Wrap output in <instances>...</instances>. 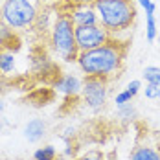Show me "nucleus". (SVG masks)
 Listing matches in <instances>:
<instances>
[{
    "label": "nucleus",
    "instance_id": "nucleus-1",
    "mask_svg": "<svg viewBox=\"0 0 160 160\" xmlns=\"http://www.w3.org/2000/svg\"><path fill=\"white\" fill-rule=\"evenodd\" d=\"M125 55H127V44L109 39L105 44L98 48L79 52L78 63L79 68L85 72V76L107 79L109 76L116 74L122 68Z\"/></svg>",
    "mask_w": 160,
    "mask_h": 160
},
{
    "label": "nucleus",
    "instance_id": "nucleus-2",
    "mask_svg": "<svg viewBox=\"0 0 160 160\" xmlns=\"http://www.w3.org/2000/svg\"><path fill=\"white\" fill-rule=\"evenodd\" d=\"M92 6L98 13L99 24L109 33L125 32L136 18L132 0H96Z\"/></svg>",
    "mask_w": 160,
    "mask_h": 160
},
{
    "label": "nucleus",
    "instance_id": "nucleus-3",
    "mask_svg": "<svg viewBox=\"0 0 160 160\" xmlns=\"http://www.w3.org/2000/svg\"><path fill=\"white\" fill-rule=\"evenodd\" d=\"M52 44L63 61H66V63L78 61L79 48L76 42V24L72 22L68 13L57 17L53 30H52Z\"/></svg>",
    "mask_w": 160,
    "mask_h": 160
},
{
    "label": "nucleus",
    "instance_id": "nucleus-4",
    "mask_svg": "<svg viewBox=\"0 0 160 160\" xmlns=\"http://www.w3.org/2000/svg\"><path fill=\"white\" fill-rule=\"evenodd\" d=\"M0 18L13 30L28 28L37 18V8L32 0H4Z\"/></svg>",
    "mask_w": 160,
    "mask_h": 160
},
{
    "label": "nucleus",
    "instance_id": "nucleus-5",
    "mask_svg": "<svg viewBox=\"0 0 160 160\" xmlns=\"http://www.w3.org/2000/svg\"><path fill=\"white\" fill-rule=\"evenodd\" d=\"M111 39V33L101 24H88V26H76V42L79 52L98 48Z\"/></svg>",
    "mask_w": 160,
    "mask_h": 160
},
{
    "label": "nucleus",
    "instance_id": "nucleus-6",
    "mask_svg": "<svg viewBox=\"0 0 160 160\" xmlns=\"http://www.w3.org/2000/svg\"><path fill=\"white\" fill-rule=\"evenodd\" d=\"M81 90H83L85 103L94 112L101 111L105 107V101H107V79L85 76V83H83Z\"/></svg>",
    "mask_w": 160,
    "mask_h": 160
},
{
    "label": "nucleus",
    "instance_id": "nucleus-7",
    "mask_svg": "<svg viewBox=\"0 0 160 160\" xmlns=\"http://www.w3.org/2000/svg\"><path fill=\"white\" fill-rule=\"evenodd\" d=\"M70 18L76 26H88V24H98L99 18H98V13L94 9V6H78V8H72L70 9Z\"/></svg>",
    "mask_w": 160,
    "mask_h": 160
},
{
    "label": "nucleus",
    "instance_id": "nucleus-8",
    "mask_svg": "<svg viewBox=\"0 0 160 160\" xmlns=\"http://www.w3.org/2000/svg\"><path fill=\"white\" fill-rule=\"evenodd\" d=\"M44 134H46V123H44L41 118L30 120V122L26 123V127H24V136H26V140L32 142V144L42 140Z\"/></svg>",
    "mask_w": 160,
    "mask_h": 160
},
{
    "label": "nucleus",
    "instance_id": "nucleus-9",
    "mask_svg": "<svg viewBox=\"0 0 160 160\" xmlns=\"http://www.w3.org/2000/svg\"><path fill=\"white\" fill-rule=\"evenodd\" d=\"M18 39H17L13 28H9L2 18H0V48L8 50V52H13V50H18Z\"/></svg>",
    "mask_w": 160,
    "mask_h": 160
},
{
    "label": "nucleus",
    "instance_id": "nucleus-10",
    "mask_svg": "<svg viewBox=\"0 0 160 160\" xmlns=\"http://www.w3.org/2000/svg\"><path fill=\"white\" fill-rule=\"evenodd\" d=\"M81 88V81L76 78V76H63L61 79L55 83V90L63 92V94H68V96H74L78 94Z\"/></svg>",
    "mask_w": 160,
    "mask_h": 160
},
{
    "label": "nucleus",
    "instance_id": "nucleus-11",
    "mask_svg": "<svg viewBox=\"0 0 160 160\" xmlns=\"http://www.w3.org/2000/svg\"><path fill=\"white\" fill-rule=\"evenodd\" d=\"M131 160H160V151L149 145H138L132 149Z\"/></svg>",
    "mask_w": 160,
    "mask_h": 160
},
{
    "label": "nucleus",
    "instance_id": "nucleus-12",
    "mask_svg": "<svg viewBox=\"0 0 160 160\" xmlns=\"http://www.w3.org/2000/svg\"><path fill=\"white\" fill-rule=\"evenodd\" d=\"M13 68H15L13 52L2 50V52H0V72H2V74H9V72H13Z\"/></svg>",
    "mask_w": 160,
    "mask_h": 160
},
{
    "label": "nucleus",
    "instance_id": "nucleus-13",
    "mask_svg": "<svg viewBox=\"0 0 160 160\" xmlns=\"http://www.w3.org/2000/svg\"><path fill=\"white\" fill-rule=\"evenodd\" d=\"M33 158L35 160H55V147H53V145L39 147V149L33 153Z\"/></svg>",
    "mask_w": 160,
    "mask_h": 160
},
{
    "label": "nucleus",
    "instance_id": "nucleus-14",
    "mask_svg": "<svg viewBox=\"0 0 160 160\" xmlns=\"http://www.w3.org/2000/svg\"><path fill=\"white\" fill-rule=\"evenodd\" d=\"M144 79L147 83H153V85H158L160 87V68L158 66H147V68H144Z\"/></svg>",
    "mask_w": 160,
    "mask_h": 160
},
{
    "label": "nucleus",
    "instance_id": "nucleus-15",
    "mask_svg": "<svg viewBox=\"0 0 160 160\" xmlns=\"http://www.w3.org/2000/svg\"><path fill=\"white\" fill-rule=\"evenodd\" d=\"M145 18H147V41L153 42L155 37H157V22H155V13H145Z\"/></svg>",
    "mask_w": 160,
    "mask_h": 160
},
{
    "label": "nucleus",
    "instance_id": "nucleus-16",
    "mask_svg": "<svg viewBox=\"0 0 160 160\" xmlns=\"http://www.w3.org/2000/svg\"><path fill=\"white\" fill-rule=\"evenodd\" d=\"M145 98L147 99H160V87L158 85L147 83L145 85Z\"/></svg>",
    "mask_w": 160,
    "mask_h": 160
},
{
    "label": "nucleus",
    "instance_id": "nucleus-17",
    "mask_svg": "<svg viewBox=\"0 0 160 160\" xmlns=\"http://www.w3.org/2000/svg\"><path fill=\"white\" fill-rule=\"evenodd\" d=\"M132 94L129 92L127 88L123 90V92H120L118 96H116V107H120V105H125V103H131V99H132Z\"/></svg>",
    "mask_w": 160,
    "mask_h": 160
},
{
    "label": "nucleus",
    "instance_id": "nucleus-18",
    "mask_svg": "<svg viewBox=\"0 0 160 160\" xmlns=\"http://www.w3.org/2000/svg\"><path fill=\"white\" fill-rule=\"evenodd\" d=\"M118 114L127 120L131 116H134V109L131 107V103H125V105H120V107H118Z\"/></svg>",
    "mask_w": 160,
    "mask_h": 160
},
{
    "label": "nucleus",
    "instance_id": "nucleus-19",
    "mask_svg": "<svg viewBox=\"0 0 160 160\" xmlns=\"http://www.w3.org/2000/svg\"><path fill=\"white\" fill-rule=\"evenodd\" d=\"M140 88H142V81H140V79H132V81L127 85V90L132 94V96H136Z\"/></svg>",
    "mask_w": 160,
    "mask_h": 160
},
{
    "label": "nucleus",
    "instance_id": "nucleus-20",
    "mask_svg": "<svg viewBox=\"0 0 160 160\" xmlns=\"http://www.w3.org/2000/svg\"><path fill=\"white\" fill-rule=\"evenodd\" d=\"M140 2V6L145 9V13H155V9H157V4L153 2V0H138Z\"/></svg>",
    "mask_w": 160,
    "mask_h": 160
},
{
    "label": "nucleus",
    "instance_id": "nucleus-21",
    "mask_svg": "<svg viewBox=\"0 0 160 160\" xmlns=\"http://www.w3.org/2000/svg\"><path fill=\"white\" fill-rule=\"evenodd\" d=\"M66 6H72V8H78V6H88V4H94L96 0H63Z\"/></svg>",
    "mask_w": 160,
    "mask_h": 160
},
{
    "label": "nucleus",
    "instance_id": "nucleus-22",
    "mask_svg": "<svg viewBox=\"0 0 160 160\" xmlns=\"http://www.w3.org/2000/svg\"><path fill=\"white\" fill-rule=\"evenodd\" d=\"M79 160H103V155H101L99 151H90V153H87L85 157H81Z\"/></svg>",
    "mask_w": 160,
    "mask_h": 160
},
{
    "label": "nucleus",
    "instance_id": "nucleus-23",
    "mask_svg": "<svg viewBox=\"0 0 160 160\" xmlns=\"http://www.w3.org/2000/svg\"><path fill=\"white\" fill-rule=\"evenodd\" d=\"M2 109H4V103H2V99H0V111H2Z\"/></svg>",
    "mask_w": 160,
    "mask_h": 160
},
{
    "label": "nucleus",
    "instance_id": "nucleus-24",
    "mask_svg": "<svg viewBox=\"0 0 160 160\" xmlns=\"http://www.w3.org/2000/svg\"><path fill=\"white\" fill-rule=\"evenodd\" d=\"M0 52H2V48H0Z\"/></svg>",
    "mask_w": 160,
    "mask_h": 160
}]
</instances>
